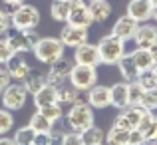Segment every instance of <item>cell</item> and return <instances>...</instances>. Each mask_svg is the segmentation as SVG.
<instances>
[{
  "mask_svg": "<svg viewBox=\"0 0 157 145\" xmlns=\"http://www.w3.org/2000/svg\"><path fill=\"white\" fill-rule=\"evenodd\" d=\"M34 143H36V145H52V137H50V133H36Z\"/></svg>",
  "mask_w": 157,
  "mask_h": 145,
  "instance_id": "cell-41",
  "label": "cell"
},
{
  "mask_svg": "<svg viewBox=\"0 0 157 145\" xmlns=\"http://www.w3.org/2000/svg\"><path fill=\"white\" fill-rule=\"evenodd\" d=\"M86 103L92 109H105L107 105H111L109 101V88L107 86H94L86 92Z\"/></svg>",
  "mask_w": 157,
  "mask_h": 145,
  "instance_id": "cell-13",
  "label": "cell"
},
{
  "mask_svg": "<svg viewBox=\"0 0 157 145\" xmlns=\"http://www.w3.org/2000/svg\"><path fill=\"white\" fill-rule=\"evenodd\" d=\"M141 145H155V141H149V139H145V141H143Z\"/></svg>",
  "mask_w": 157,
  "mask_h": 145,
  "instance_id": "cell-47",
  "label": "cell"
},
{
  "mask_svg": "<svg viewBox=\"0 0 157 145\" xmlns=\"http://www.w3.org/2000/svg\"><path fill=\"white\" fill-rule=\"evenodd\" d=\"M38 113L44 115L46 119H50L52 123L60 121L62 115H64V111H62V105L60 103H52V105H44V107H38Z\"/></svg>",
  "mask_w": 157,
  "mask_h": 145,
  "instance_id": "cell-31",
  "label": "cell"
},
{
  "mask_svg": "<svg viewBox=\"0 0 157 145\" xmlns=\"http://www.w3.org/2000/svg\"><path fill=\"white\" fill-rule=\"evenodd\" d=\"M100 145H105V143H100Z\"/></svg>",
  "mask_w": 157,
  "mask_h": 145,
  "instance_id": "cell-53",
  "label": "cell"
},
{
  "mask_svg": "<svg viewBox=\"0 0 157 145\" xmlns=\"http://www.w3.org/2000/svg\"><path fill=\"white\" fill-rule=\"evenodd\" d=\"M149 54H151V58H153V62L157 64V42L153 44V46L149 48Z\"/></svg>",
  "mask_w": 157,
  "mask_h": 145,
  "instance_id": "cell-45",
  "label": "cell"
},
{
  "mask_svg": "<svg viewBox=\"0 0 157 145\" xmlns=\"http://www.w3.org/2000/svg\"><path fill=\"white\" fill-rule=\"evenodd\" d=\"M82 145H100L105 141V131L100 129L98 125H92L90 129L82 131Z\"/></svg>",
  "mask_w": 157,
  "mask_h": 145,
  "instance_id": "cell-25",
  "label": "cell"
},
{
  "mask_svg": "<svg viewBox=\"0 0 157 145\" xmlns=\"http://www.w3.org/2000/svg\"><path fill=\"white\" fill-rule=\"evenodd\" d=\"M115 66H117V70H119V74H121L123 82H135V80H137L139 72H137V68H135L133 60H131V54L129 52L123 54L121 60H119Z\"/></svg>",
  "mask_w": 157,
  "mask_h": 145,
  "instance_id": "cell-21",
  "label": "cell"
},
{
  "mask_svg": "<svg viewBox=\"0 0 157 145\" xmlns=\"http://www.w3.org/2000/svg\"><path fill=\"white\" fill-rule=\"evenodd\" d=\"M60 145H82V135L76 133V131H70V133H64Z\"/></svg>",
  "mask_w": 157,
  "mask_h": 145,
  "instance_id": "cell-38",
  "label": "cell"
},
{
  "mask_svg": "<svg viewBox=\"0 0 157 145\" xmlns=\"http://www.w3.org/2000/svg\"><path fill=\"white\" fill-rule=\"evenodd\" d=\"M151 20H155V22H157V6L153 8V12H151Z\"/></svg>",
  "mask_w": 157,
  "mask_h": 145,
  "instance_id": "cell-46",
  "label": "cell"
},
{
  "mask_svg": "<svg viewBox=\"0 0 157 145\" xmlns=\"http://www.w3.org/2000/svg\"><path fill=\"white\" fill-rule=\"evenodd\" d=\"M6 6H20V4H24L26 0H2Z\"/></svg>",
  "mask_w": 157,
  "mask_h": 145,
  "instance_id": "cell-44",
  "label": "cell"
},
{
  "mask_svg": "<svg viewBox=\"0 0 157 145\" xmlns=\"http://www.w3.org/2000/svg\"><path fill=\"white\" fill-rule=\"evenodd\" d=\"M12 56H14V52H12L10 46H8L6 38H0V64H6Z\"/></svg>",
  "mask_w": 157,
  "mask_h": 145,
  "instance_id": "cell-36",
  "label": "cell"
},
{
  "mask_svg": "<svg viewBox=\"0 0 157 145\" xmlns=\"http://www.w3.org/2000/svg\"><path fill=\"white\" fill-rule=\"evenodd\" d=\"M137 82L139 86H141V90H153V88H157V78L153 76V72L151 70H147V72H141L137 76Z\"/></svg>",
  "mask_w": 157,
  "mask_h": 145,
  "instance_id": "cell-33",
  "label": "cell"
},
{
  "mask_svg": "<svg viewBox=\"0 0 157 145\" xmlns=\"http://www.w3.org/2000/svg\"><path fill=\"white\" fill-rule=\"evenodd\" d=\"M72 66H74V62L66 56H62L60 60H56L54 64H50V70H48V74H46V84L54 86V88H60L62 84H66Z\"/></svg>",
  "mask_w": 157,
  "mask_h": 145,
  "instance_id": "cell-8",
  "label": "cell"
},
{
  "mask_svg": "<svg viewBox=\"0 0 157 145\" xmlns=\"http://www.w3.org/2000/svg\"><path fill=\"white\" fill-rule=\"evenodd\" d=\"M14 129V113L0 107V135H6Z\"/></svg>",
  "mask_w": 157,
  "mask_h": 145,
  "instance_id": "cell-32",
  "label": "cell"
},
{
  "mask_svg": "<svg viewBox=\"0 0 157 145\" xmlns=\"http://www.w3.org/2000/svg\"><path fill=\"white\" fill-rule=\"evenodd\" d=\"M12 24H10V16L6 10H0V36H6L10 32Z\"/></svg>",
  "mask_w": 157,
  "mask_h": 145,
  "instance_id": "cell-37",
  "label": "cell"
},
{
  "mask_svg": "<svg viewBox=\"0 0 157 145\" xmlns=\"http://www.w3.org/2000/svg\"><path fill=\"white\" fill-rule=\"evenodd\" d=\"M68 82L78 88L80 92H88L90 88L98 84V70L92 68V66H82V64H74L72 70H70Z\"/></svg>",
  "mask_w": 157,
  "mask_h": 145,
  "instance_id": "cell-5",
  "label": "cell"
},
{
  "mask_svg": "<svg viewBox=\"0 0 157 145\" xmlns=\"http://www.w3.org/2000/svg\"><path fill=\"white\" fill-rule=\"evenodd\" d=\"M139 107L147 111H155L157 109V88L153 90H143L141 97H139Z\"/></svg>",
  "mask_w": 157,
  "mask_h": 145,
  "instance_id": "cell-29",
  "label": "cell"
},
{
  "mask_svg": "<svg viewBox=\"0 0 157 145\" xmlns=\"http://www.w3.org/2000/svg\"><path fill=\"white\" fill-rule=\"evenodd\" d=\"M42 36L34 30H14L12 34H6V42L10 50L14 54H24V52H32V48L36 46V42Z\"/></svg>",
  "mask_w": 157,
  "mask_h": 145,
  "instance_id": "cell-6",
  "label": "cell"
},
{
  "mask_svg": "<svg viewBox=\"0 0 157 145\" xmlns=\"http://www.w3.org/2000/svg\"><path fill=\"white\" fill-rule=\"evenodd\" d=\"M26 101H28V92L20 82L10 84L2 93H0V103H2V107L8 109V111H12V113L18 111V109H22V107L26 105Z\"/></svg>",
  "mask_w": 157,
  "mask_h": 145,
  "instance_id": "cell-7",
  "label": "cell"
},
{
  "mask_svg": "<svg viewBox=\"0 0 157 145\" xmlns=\"http://www.w3.org/2000/svg\"><path fill=\"white\" fill-rule=\"evenodd\" d=\"M143 137L149 139V141H157V117L147 125V129L143 131Z\"/></svg>",
  "mask_w": 157,
  "mask_h": 145,
  "instance_id": "cell-39",
  "label": "cell"
},
{
  "mask_svg": "<svg viewBox=\"0 0 157 145\" xmlns=\"http://www.w3.org/2000/svg\"><path fill=\"white\" fill-rule=\"evenodd\" d=\"M10 84H12V76H10V72H8L6 64H0V93H2Z\"/></svg>",
  "mask_w": 157,
  "mask_h": 145,
  "instance_id": "cell-35",
  "label": "cell"
},
{
  "mask_svg": "<svg viewBox=\"0 0 157 145\" xmlns=\"http://www.w3.org/2000/svg\"><path fill=\"white\" fill-rule=\"evenodd\" d=\"M74 64H82V66H92L98 68L100 66V54H98L96 44H82V46L74 48Z\"/></svg>",
  "mask_w": 157,
  "mask_h": 145,
  "instance_id": "cell-12",
  "label": "cell"
},
{
  "mask_svg": "<svg viewBox=\"0 0 157 145\" xmlns=\"http://www.w3.org/2000/svg\"><path fill=\"white\" fill-rule=\"evenodd\" d=\"M131 54V60H133V64H135V68H137V72L141 74V72H147V70H151L153 68V58H151V54H149V50H145V48H135L133 52H129Z\"/></svg>",
  "mask_w": 157,
  "mask_h": 145,
  "instance_id": "cell-22",
  "label": "cell"
},
{
  "mask_svg": "<svg viewBox=\"0 0 157 145\" xmlns=\"http://www.w3.org/2000/svg\"><path fill=\"white\" fill-rule=\"evenodd\" d=\"M8 16L14 30H34L42 20V14L32 4H20V6H8Z\"/></svg>",
  "mask_w": 157,
  "mask_h": 145,
  "instance_id": "cell-1",
  "label": "cell"
},
{
  "mask_svg": "<svg viewBox=\"0 0 157 145\" xmlns=\"http://www.w3.org/2000/svg\"><path fill=\"white\" fill-rule=\"evenodd\" d=\"M105 145H129V131L113 125L105 133Z\"/></svg>",
  "mask_w": 157,
  "mask_h": 145,
  "instance_id": "cell-24",
  "label": "cell"
},
{
  "mask_svg": "<svg viewBox=\"0 0 157 145\" xmlns=\"http://www.w3.org/2000/svg\"><path fill=\"white\" fill-rule=\"evenodd\" d=\"M22 86L26 88L28 93H36L42 86H46V74H40V72H34V70H32L30 76L22 82Z\"/></svg>",
  "mask_w": 157,
  "mask_h": 145,
  "instance_id": "cell-26",
  "label": "cell"
},
{
  "mask_svg": "<svg viewBox=\"0 0 157 145\" xmlns=\"http://www.w3.org/2000/svg\"><path fill=\"white\" fill-rule=\"evenodd\" d=\"M141 86L137 82H129V105H139V97H141Z\"/></svg>",
  "mask_w": 157,
  "mask_h": 145,
  "instance_id": "cell-34",
  "label": "cell"
},
{
  "mask_svg": "<svg viewBox=\"0 0 157 145\" xmlns=\"http://www.w3.org/2000/svg\"><path fill=\"white\" fill-rule=\"evenodd\" d=\"M66 52V46L60 42V38H52V36H46V38H40L36 42V46L32 48V54L36 56V60L42 62V64H54L56 60H60Z\"/></svg>",
  "mask_w": 157,
  "mask_h": 145,
  "instance_id": "cell-3",
  "label": "cell"
},
{
  "mask_svg": "<svg viewBox=\"0 0 157 145\" xmlns=\"http://www.w3.org/2000/svg\"><path fill=\"white\" fill-rule=\"evenodd\" d=\"M30 145H36V143H30Z\"/></svg>",
  "mask_w": 157,
  "mask_h": 145,
  "instance_id": "cell-52",
  "label": "cell"
},
{
  "mask_svg": "<svg viewBox=\"0 0 157 145\" xmlns=\"http://www.w3.org/2000/svg\"><path fill=\"white\" fill-rule=\"evenodd\" d=\"M151 72H153V76L157 78V64H153V68H151Z\"/></svg>",
  "mask_w": 157,
  "mask_h": 145,
  "instance_id": "cell-48",
  "label": "cell"
},
{
  "mask_svg": "<svg viewBox=\"0 0 157 145\" xmlns=\"http://www.w3.org/2000/svg\"><path fill=\"white\" fill-rule=\"evenodd\" d=\"M135 48H145L149 50L157 42V26L155 24H139L133 36Z\"/></svg>",
  "mask_w": 157,
  "mask_h": 145,
  "instance_id": "cell-17",
  "label": "cell"
},
{
  "mask_svg": "<svg viewBox=\"0 0 157 145\" xmlns=\"http://www.w3.org/2000/svg\"><path fill=\"white\" fill-rule=\"evenodd\" d=\"M96 46H98V54H100V64L104 66H115L125 54V42L113 34L104 36Z\"/></svg>",
  "mask_w": 157,
  "mask_h": 145,
  "instance_id": "cell-2",
  "label": "cell"
},
{
  "mask_svg": "<svg viewBox=\"0 0 157 145\" xmlns=\"http://www.w3.org/2000/svg\"><path fill=\"white\" fill-rule=\"evenodd\" d=\"M6 68L12 76V82H20V84H22L32 72V66L22 58V54H14V56L6 62Z\"/></svg>",
  "mask_w": 157,
  "mask_h": 145,
  "instance_id": "cell-14",
  "label": "cell"
},
{
  "mask_svg": "<svg viewBox=\"0 0 157 145\" xmlns=\"http://www.w3.org/2000/svg\"><path fill=\"white\" fill-rule=\"evenodd\" d=\"M109 101L119 111L129 107V82H117L109 88Z\"/></svg>",
  "mask_w": 157,
  "mask_h": 145,
  "instance_id": "cell-18",
  "label": "cell"
},
{
  "mask_svg": "<svg viewBox=\"0 0 157 145\" xmlns=\"http://www.w3.org/2000/svg\"><path fill=\"white\" fill-rule=\"evenodd\" d=\"M68 24L72 26H80V28H90L94 24V18L90 14V8L84 0H70V16H68Z\"/></svg>",
  "mask_w": 157,
  "mask_h": 145,
  "instance_id": "cell-9",
  "label": "cell"
},
{
  "mask_svg": "<svg viewBox=\"0 0 157 145\" xmlns=\"http://www.w3.org/2000/svg\"><path fill=\"white\" fill-rule=\"evenodd\" d=\"M64 133H66V131H62V129H52V131H50L52 145H60V143H62V137H64Z\"/></svg>",
  "mask_w": 157,
  "mask_h": 145,
  "instance_id": "cell-42",
  "label": "cell"
},
{
  "mask_svg": "<svg viewBox=\"0 0 157 145\" xmlns=\"http://www.w3.org/2000/svg\"><path fill=\"white\" fill-rule=\"evenodd\" d=\"M32 97H34V105L36 107H44V105L58 103V92H56V88L50 86V84L42 86L36 93H32Z\"/></svg>",
  "mask_w": 157,
  "mask_h": 145,
  "instance_id": "cell-20",
  "label": "cell"
},
{
  "mask_svg": "<svg viewBox=\"0 0 157 145\" xmlns=\"http://www.w3.org/2000/svg\"><path fill=\"white\" fill-rule=\"evenodd\" d=\"M145 111L147 109H143V107H139V105H129V107H125V109H121L117 113L113 125L121 127V129H127V131L137 129L139 121H141V115L145 113Z\"/></svg>",
  "mask_w": 157,
  "mask_h": 145,
  "instance_id": "cell-10",
  "label": "cell"
},
{
  "mask_svg": "<svg viewBox=\"0 0 157 145\" xmlns=\"http://www.w3.org/2000/svg\"><path fill=\"white\" fill-rule=\"evenodd\" d=\"M149 2H151V6H153V8L157 6V0H149Z\"/></svg>",
  "mask_w": 157,
  "mask_h": 145,
  "instance_id": "cell-49",
  "label": "cell"
},
{
  "mask_svg": "<svg viewBox=\"0 0 157 145\" xmlns=\"http://www.w3.org/2000/svg\"><path fill=\"white\" fill-rule=\"evenodd\" d=\"M90 38L88 28H80V26H72V24H66L60 32V42L66 48H78L82 44H86Z\"/></svg>",
  "mask_w": 157,
  "mask_h": 145,
  "instance_id": "cell-11",
  "label": "cell"
},
{
  "mask_svg": "<svg viewBox=\"0 0 157 145\" xmlns=\"http://www.w3.org/2000/svg\"><path fill=\"white\" fill-rule=\"evenodd\" d=\"M151 12H153V6H151L149 0H129V4L125 8V14L139 24L151 20Z\"/></svg>",
  "mask_w": 157,
  "mask_h": 145,
  "instance_id": "cell-16",
  "label": "cell"
},
{
  "mask_svg": "<svg viewBox=\"0 0 157 145\" xmlns=\"http://www.w3.org/2000/svg\"><path fill=\"white\" fill-rule=\"evenodd\" d=\"M66 119H68L70 129L76 131V133H82V131L90 129V127L94 125V119L96 117H94V109L88 103H74V105L70 107Z\"/></svg>",
  "mask_w": 157,
  "mask_h": 145,
  "instance_id": "cell-4",
  "label": "cell"
},
{
  "mask_svg": "<svg viewBox=\"0 0 157 145\" xmlns=\"http://www.w3.org/2000/svg\"><path fill=\"white\" fill-rule=\"evenodd\" d=\"M145 141V137H143V133L139 129H131L129 131V145H141Z\"/></svg>",
  "mask_w": 157,
  "mask_h": 145,
  "instance_id": "cell-40",
  "label": "cell"
},
{
  "mask_svg": "<svg viewBox=\"0 0 157 145\" xmlns=\"http://www.w3.org/2000/svg\"><path fill=\"white\" fill-rule=\"evenodd\" d=\"M90 14H92L94 22H105L107 18L111 16V6L107 0H100V2H90Z\"/></svg>",
  "mask_w": 157,
  "mask_h": 145,
  "instance_id": "cell-23",
  "label": "cell"
},
{
  "mask_svg": "<svg viewBox=\"0 0 157 145\" xmlns=\"http://www.w3.org/2000/svg\"><path fill=\"white\" fill-rule=\"evenodd\" d=\"M28 125H30V129L34 131V133H50L54 129V123L50 119H46L44 115H40L38 111L30 117V123H28Z\"/></svg>",
  "mask_w": 157,
  "mask_h": 145,
  "instance_id": "cell-27",
  "label": "cell"
},
{
  "mask_svg": "<svg viewBox=\"0 0 157 145\" xmlns=\"http://www.w3.org/2000/svg\"><path fill=\"white\" fill-rule=\"evenodd\" d=\"M58 2H70V0H58Z\"/></svg>",
  "mask_w": 157,
  "mask_h": 145,
  "instance_id": "cell-51",
  "label": "cell"
},
{
  "mask_svg": "<svg viewBox=\"0 0 157 145\" xmlns=\"http://www.w3.org/2000/svg\"><path fill=\"white\" fill-rule=\"evenodd\" d=\"M50 16L56 20V22H68L70 2H58V0H54L52 6H50Z\"/></svg>",
  "mask_w": 157,
  "mask_h": 145,
  "instance_id": "cell-28",
  "label": "cell"
},
{
  "mask_svg": "<svg viewBox=\"0 0 157 145\" xmlns=\"http://www.w3.org/2000/svg\"><path fill=\"white\" fill-rule=\"evenodd\" d=\"M0 145H16L12 137H6V135H0Z\"/></svg>",
  "mask_w": 157,
  "mask_h": 145,
  "instance_id": "cell-43",
  "label": "cell"
},
{
  "mask_svg": "<svg viewBox=\"0 0 157 145\" xmlns=\"http://www.w3.org/2000/svg\"><path fill=\"white\" fill-rule=\"evenodd\" d=\"M58 92V103L60 105H74V103H80V97H82V92L78 88H74L70 82L62 84L60 88H56Z\"/></svg>",
  "mask_w": 157,
  "mask_h": 145,
  "instance_id": "cell-19",
  "label": "cell"
},
{
  "mask_svg": "<svg viewBox=\"0 0 157 145\" xmlns=\"http://www.w3.org/2000/svg\"><path fill=\"white\" fill-rule=\"evenodd\" d=\"M34 137H36V133L30 129V125H24V127H18V129L14 131V143L16 145H30V143H34Z\"/></svg>",
  "mask_w": 157,
  "mask_h": 145,
  "instance_id": "cell-30",
  "label": "cell"
},
{
  "mask_svg": "<svg viewBox=\"0 0 157 145\" xmlns=\"http://www.w3.org/2000/svg\"><path fill=\"white\" fill-rule=\"evenodd\" d=\"M137 26H139V22H135L133 18H129L127 14H123V16H119V18L115 20L113 28H111V34L117 36L119 40H123V42H127V40H133Z\"/></svg>",
  "mask_w": 157,
  "mask_h": 145,
  "instance_id": "cell-15",
  "label": "cell"
},
{
  "mask_svg": "<svg viewBox=\"0 0 157 145\" xmlns=\"http://www.w3.org/2000/svg\"><path fill=\"white\" fill-rule=\"evenodd\" d=\"M155 145H157V141H155Z\"/></svg>",
  "mask_w": 157,
  "mask_h": 145,
  "instance_id": "cell-54",
  "label": "cell"
},
{
  "mask_svg": "<svg viewBox=\"0 0 157 145\" xmlns=\"http://www.w3.org/2000/svg\"><path fill=\"white\" fill-rule=\"evenodd\" d=\"M88 2H100V0H88Z\"/></svg>",
  "mask_w": 157,
  "mask_h": 145,
  "instance_id": "cell-50",
  "label": "cell"
}]
</instances>
